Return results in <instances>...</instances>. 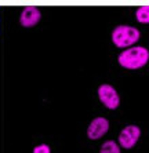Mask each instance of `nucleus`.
Segmentation results:
<instances>
[{
    "label": "nucleus",
    "instance_id": "nucleus-1",
    "mask_svg": "<svg viewBox=\"0 0 149 153\" xmlns=\"http://www.w3.org/2000/svg\"><path fill=\"white\" fill-rule=\"evenodd\" d=\"M149 51L145 47H131L119 55V64L126 69H139L146 65Z\"/></svg>",
    "mask_w": 149,
    "mask_h": 153
},
{
    "label": "nucleus",
    "instance_id": "nucleus-2",
    "mask_svg": "<svg viewBox=\"0 0 149 153\" xmlns=\"http://www.w3.org/2000/svg\"><path fill=\"white\" fill-rule=\"evenodd\" d=\"M139 39V32L137 28L133 26H127V25H120L116 26L112 32V42L115 43L116 47H130L131 44L137 43Z\"/></svg>",
    "mask_w": 149,
    "mask_h": 153
},
{
    "label": "nucleus",
    "instance_id": "nucleus-3",
    "mask_svg": "<svg viewBox=\"0 0 149 153\" xmlns=\"http://www.w3.org/2000/svg\"><path fill=\"white\" fill-rule=\"evenodd\" d=\"M98 97L101 102L108 108V109H116L119 106V102H120V98H119V94L116 93V90L109 84H102L99 85L98 88Z\"/></svg>",
    "mask_w": 149,
    "mask_h": 153
},
{
    "label": "nucleus",
    "instance_id": "nucleus-4",
    "mask_svg": "<svg viewBox=\"0 0 149 153\" xmlns=\"http://www.w3.org/2000/svg\"><path fill=\"white\" fill-rule=\"evenodd\" d=\"M139 135H141V130L137 126H127L123 128V131L119 135V143L126 149H130L137 143Z\"/></svg>",
    "mask_w": 149,
    "mask_h": 153
},
{
    "label": "nucleus",
    "instance_id": "nucleus-5",
    "mask_svg": "<svg viewBox=\"0 0 149 153\" xmlns=\"http://www.w3.org/2000/svg\"><path fill=\"white\" fill-rule=\"evenodd\" d=\"M109 128V123L105 117H97L90 123L87 128V137L90 139H98L102 135H105Z\"/></svg>",
    "mask_w": 149,
    "mask_h": 153
},
{
    "label": "nucleus",
    "instance_id": "nucleus-6",
    "mask_svg": "<svg viewBox=\"0 0 149 153\" xmlns=\"http://www.w3.org/2000/svg\"><path fill=\"white\" fill-rule=\"evenodd\" d=\"M40 17L42 14H40L39 8L35 6H26L19 15V22L22 26L29 28V26H35L40 21Z\"/></svg>",
    "mask_w": 149,
    "mask_h": 153
},
{
    "label": "nucleus",
    "instance_id": "nucleus-7",
    "mask_svg": "<svg viewBox=\"0 0 149 153\" xmlns=\"http://www.w3.org/2000/svg\"><path fill=\"white\" fill-rule=\"evenodd\" d=\"M135 17L141 24H149V6H141L135 13Z\"/></svg>",
    "mask_w": 149,
    "mask_h": 153
},
{
    "label": "nucleus",
    "instance_id": "nucleus-8",
    "mask_svg": "<svg viewBox=\"0 0 149 153\" xmlns=\"http://www.w3.org/2000/svg\"><path fill=\"white\" fill-rule=\"evenodd\" d=\"M99 153H120V149H119V146H117L116 142L107 141V142H104V145L101 146Z\"/></svg>",
    "mask_w": 149,
    "mask_h": 153
},
{
    "label": "nucleus",
    "instance_id": "nucleus-9",
    "mask_svg": "<svg viewBox=\"0 0 149 153\" xmlns=\"http://www.w3.org/2000/svg\"><path fill=\"white\" fill-rule=\"evenodd\" d=\"M33 153H51L48 145H39L33 149Z\"/></svg>",
    "mask_w": 149,
    "mask_h": 153
}]
</instances>
